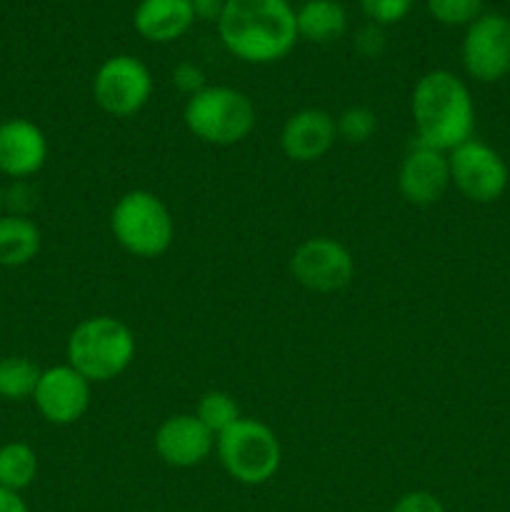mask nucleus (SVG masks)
Segmentation results:
<instances>
[{"mask_svg":"<svg viewBox=\"0 0 510 512\" xmlns=\"http://www.w3.org/2000/svg\"><path fill=\"white\" fill-rule=\"evenodd\" d=\"M418 143L450 153L475 133V103L468 85L450 70H430L410 95Z\"/></svg>","mask_w":510,"mask_h":512,"instance_id":"2","label":"nucleus"},{"mask_svg":"<svg viewBox=\"0 0 510 512\" xmlns=\"http://www.w3.org/2000/svg\"><path fill=\"white\" fill-rule=\"evenodd\" d=\"M48 160V138L43 128L28 118H8L0 123V175L25 180L40 173Z\"/></svg>","mask_w":510,"mask_h":512,"instance_id":"14","label":"nucleus"},{"mask_svg":"<svg viewBox=\"0 0 510 512\" xmlns=\"http://www.w3.org/2000/svg\"><path fill=\"white\" fill-rule=\"evenodd\" d=\"M448 165L450 185H455V190L470 203H495L508 188L510 173L503 155L478 138L465 140L463 145L450 150Z\"/></svg>","mask_w":510,"mask_h":512,"instance_id":"7","label":"nucleus"},{"mask_svg":"<svg viewBox=\"0 0 510 512\" xmlns=\"http://www.w3.org/2000/svg\"><path fill=\"white\" fill-rule=\"evenodd\" d=\"M193 3L195 18L203 20H220L225 10V0H190Z\"/></svg>","mask_w":510,"mask_h":512,"instance_id":"28","label":"nucleus"},{"mask_svg":"<svg viewBox=\"0 0 510 512\" xmlns=\"http://www.w3.org/2000/svg\"><path fill=\"white\" fill-rule=\"evenodd\" d=\"M335 128H338V138H343L345 143H368L378 130V115L365 105H350L335 118Z\"/></svg>","mask_w":510,"mask_h":512,"instance_id":"22","label":"nucleus"},{"mask_svg":"<svg viewBox=\"0 0 510 512\" xmlns=\"http://www.w3.org/2000/svg\"><path fill=\"white\" fill-rule=\"evenodd\" d=\"M195 418L218 438V435L225 433L230 425L238 423L243 415H240V405L235 403L233 395L223 393V390H208V393L198 400Z\"/></svg>","mask_w":510,"mask_h":512,"instance_id":"21","label":"nucleus"},{"mask_svg":"<svg viewBox=\"0 0 510 512\" xmlns=\"http://www.w3.org/2000/svg\"><path fill=\"white\" fill-rule=\"evenodd\" d=\"M298 35L313 43H328L340 38L348 28V15L338 0H308L295 13Z\"/></svg>","mask_w":510,"mask_h":512,"instance_id":"18","label":"nucleus"},{"mask_svg":"<svg viewBox=\"0 0 510 512\" xmlns=\"http://www.w3.org/2000/svg\"><path fill=\"white\" fill-rule=\"evenodd\" d=\"M3 208H5V190L3 185H0V215H3Z\"/></svg>","mask_w":510,"mask_h":512,"instance_id":"30","label":"nucleus"},{"mask_svg":"<svg viewBox=\"0 0 510 512\" xmlns=\"http://www.w3.org/2000/svg\"><path fill=\"white\" fill-rule=\"evenodd\" d=\"M215 435L195 418V413H180L163 420L155 430L153 448L170 468H195L205 463L215 450Z\"/></svg>","mask_w":510,"mask_h":512,"instance_id":"13","label":"nucleus"},{"mask_svg":"<svg viewBox=\"0 0 510 512\" xmlns=\"http://www.w3.org/2000/svg\"><path fill=\"white\" fill-rule=\"evenodd\" d=\"M0 512H30L25 500L20 498V493H13V490L0 488Z\"/></svg>","mask_w":510,"mask_h":512,"instance_id":"29","label":"nucleus"},{"mask_svg":"<svg viewBox=\"0 0 510 512\" xmlns=\"http://www.w3.org/2000/svg\"><path fill=\"white\" fill-rule=\"evenodd\" d=\"M153 95V75L143 60L133 55H113L93 78V98L108 115L130 118L148 105Z\"/></svg>","mask_w":510,"mask_h":512,"instance_id":"8","label":"nucleus"},{"mask_svg":"<svg viewBox=\"0 0 510 512\" xmlns=\"http://www.w3.org/2000/svg\"><path fill=\"white\" fill-rule=\"evenodd\" d=\"M170 78H173L175 88H178L183 95H188V98H193L195 93L208 88V85H205L203 68L195 63H178L173 68V75H170Z\"/></svg>","mask_w":510,"mask_h":512,"instance_id":"25","label":"nucleus"},{"mask_svg":"<svg viewBox=\"0 0 510 512\" xmlns=\"http://www.w3.org/2000/svg\"><path fill=\"white\" fill-rule=\"evenodd\" d=\"M290 275L313 293H338L355 275V258L340 240L318 235L308 238L290 255Z\"/></svg>","mask_w":510,"mask_h":512,"instance_id":"9","label":"nucleus"},{"mask_svg":"<svg viewBox=\"0 0 510 512\" xmlns=\"http://www.w3.org/2000/svg\"><path fill=\"white\" fill-rule=\"evenodd\" d=\"M413 3L415 0H360V8L375 25H390L403 20Z\"/></svg>","mask_w":510,"mask_h":512,"instance_id":"24","label":"nucleus"},{"mask_svg":"<svg viewBox=\"0 0 510 512\" xmlns=\"http://www.w3.org/2000/svg\"><path fill=\"white\" fill-rule=\"evenodd\" d=\"M43 235L40 228L25 215H0V265L23 268L38 258Z\"/></svg>","mask_w":510,"mask_h":512,"instance_id":"17","label":"nucleus"},{"mask_svg":"<svg viewBox=\"0 0 510 512\" xmlns=\"http://www.w3.org/2000/svg\"><path fill=\"white\" fill-rule=\"evenodd\" d=\"M390 512H445V508L428 490H413V493H405Z\"/></svg>","mask_w":510,"mask_h":512,"instance_id":"26","label":"nucleus"},{"mask_svg":"<svg viewBox=\"0 0 510 512\" xmlns=\"http://www.w3.org/2000/svg\"><path fill=\"white\" fill-rule=\"evenodd\" d=\"M185 128L200 143L238 145L253 133L255 128V105L243 90L228 88V85H208L193 98H188L183 110Z\"/></svg>","mask_w":510,"mask_h":512,"instance_id":"4","label":"nucleus"},{"mask_svg":"<svg viewBox=\"0 0 510 512\" xmlns=\"http://www.w3.org/2000/svg\"><path fill=\"white\" fill-rule=\"evenodd\" d=\"M218 33L230 55L253 65L278 63L300 38L288 0H225Z\"/></svg>","mask_w":510,"mask_h":512,"instance_id":"1","label":"nucleus"},{"mask_svg":"<svg viewBox=\"0 0 510 512\" xmlns=\"http://www.w3.org/2000/svg\"><path fill=\"white\" fill-rule=\"evenodd\" d=\"M195 13L190 0H140L133 25L150 43H173L193 25Z\"/></svg>","mask_w":510,"mask_h":512,"instance_id":"16","label":"nucleus"},{"mask_svg":"<svg viewBox=\"0 0 510 512\" xmlns=\"http://www.w3.org/2000/svg\"><path fill=\"white\" fill-rule=\"evenodd\" d=\"M135 335L113 315H93L80 320L70 333L65 355L70 368L90 383H110L130 368L135 358Z\"/></svg>","mask_w":510,"mask_h":512,"instance_id":"3","label":"nucleus"},{"mask_svg":"<svg viewBox=\"0 0 510 512\" xmlns=\"http://www.w3.org/2000/svg\"><path fill=\"white\" fill-rule=\"evenodd\" d=\"M335 118L323 108H303L290 115L280 130V148L293 163H315L335 145Z\"/></svg>","mask_w":510,"mask_h":512,"instance_id":"15","label":"nucleus"},{"mask_svg":"<svg viewBox=\"0 0 510 512\" xmlns=\"http://www.w3.org/2000/svg\"><path fill=\"white\" fill-rule=\"evenodd\" d=\"M463 68L478 83H498L510 73V18L483 13L463 38Z\"/></svg>","mask_w":510,"mask_h":512,"instance_id":"10","label":"nucleus"},{"mask_svg":"<svg viewBox=\"0 0 510 512\" xmlns=\"http://www.w3.org/2000/svg\"><path fill=\"white\" fill-rule=\"evenodd\" d=\"M383 45H385V40H383V33H380L378 25H368V28L360 30L358 38H355V48H358L363 55H368V58L378 55L380 50H383Z\"/></svg>","mask_w":510,"mask_h":512,"instance_id":"27","label":"nucleus"},{"mask_svg":"<svg viewBox=\"0 0 510 512\" xmlns=\"http://www.w3.org/2000/svg\"><path fill=\"white\" fill-rule=\"evenodd\" d=\"M40 373L43 370L23 355L0 358V398L10 400V403H20L28 398L33 400Z\"/></svg>","mask_w":510,"mask_h":512,"instance_id":"20","label":"nucleus"},{"mask_svg":"<svg viewBox=\"0 0 510 512\" xmlns=\"http://www.w3.org/2000/svg\"><path fill=\"white\" fill-rule=\"evenodd\" d=\"M35 478H38V455L28 443L13 440L0 445V488L23 493L35 483Z\"/></svg>","mask_w":510,"mask_h":512,"instance_id":"19","label":"nucleus"},{"mask_svg":"<svg viewBox=\"0 0 510 512\" xmlns=\"http://www.w3.org/2000/svg\"><path fill=\"white\" fill-rule=\"evenodd\" d=\"M90 385L93 383L68 363L53 365L40 373L33 403L50 425H73L88 413Z\"/></svg>","mask_w":510,"mask_h":512,"instance_id":"11","label":"nucleus"},{"mask_svg":"<svg viewBox=\"0 0 510 512\" xmlns=\"http://www.w3.org/2000/svg\"><path fill=\"white\" fill-rule=\"evenodd\" d=\"M428 13L438 23L458 28V25H470L483 15V0H428Z\"/></svg>","mask_w":510,"mask_h":512,"instance_id":"23","label":"nucleus"},{"mask_svg":"<svg viewBox=\"0 0 510 512\" xmlns=\"http://www.w3.org/2000/svg\"><path fill=\"white\" fill-rule=\"evenodd\" d=\"M450 188V165L448 153L428 148V145L415 140L413 148L405 153L403 163L398 168V190L410 205L438 203Z\"/></svg>","mask_w":510,"mask_h":512,"instance_id":"12","label":"nucleus"},{"mask_svg":"<svg viewBox=\"0 0 510 512\" xmlns=\"http://www.w3.org/2000/svg\"><path fill=\"white\" fill-rule=\"evenodd\" d=\"M110 233L125 253L135 258H160L175 238L168 205L150 190H128L110 213Z\"/></svg>","mask_w":510,"mask_h":512,"instance_id":"5","label":"nucleus"},{"mask_svg":"<svg viewBox=\"0 0 510 512\" xmlns=\"http://www.w3.org/2000/svg\"><path fill=\"white\" fill-rule=\"evenodd\" d=\"M215 453L225 473L240 485H265L278 475L283 448L273 430L253 418H240L215 440Z\"/></svg>","mask_w":510,"mask_h":512,"instance_id":"6","label":"nucleus"}]
</instances>
